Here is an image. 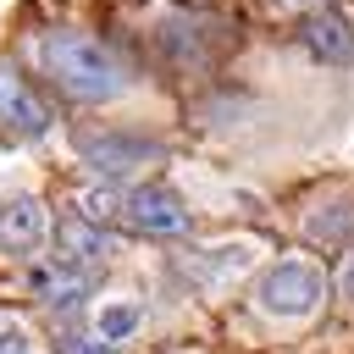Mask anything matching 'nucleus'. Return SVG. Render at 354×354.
<instances>
[{
  "mask_svg": "<svg viewBox=\"0 0 354 354\" xmlns=\"http://www.w3.org/2000/svg\"><path fill=\"white\" fill-rule=\"evenodd\" d=\"M304 50L321 66H354V22L337 11H315L304 22Z\"/></svg>",
  "mask_w": 354,
  "mask_h": 354,
  "instance_id": "nucleus-8",
  "label": "nucleus"
},
{
  "mask_svg": "<svg viewBox=\"0 0 354 354\" xmlns=\"http://www.w3.org/2000/svg\"><path fill=\"white\" fill-rule=\"evenodd\" d=\"M50 243V210H44V199H33V194H11L6 205H0V249L6 254H39Z\"/></svg>",
  "mask_w": 354,
  "mask_h": 354,
  "instance_id": "nucleus-6",
  "label": "nucleus"
},
{
  "mask_svg": "<svg viewBox=\"0 0 354 354\" xmlns=\"http://www.w3.org/2000/svg\"><path fill=\"white\" fill-rule=\"evenodd\" d=\"M0 354H33V337L17 321H6V315H0Z\"/></svg>",
  "mask_w": 354,
  "mask_h": 354,
  "instance_id": "nucleus-13",
  "label": "nucleus"
},
{
  "mask_svg": "<svg viewBox=\"0 0 354 354\" xmlns=\"http://www.w3.org/2000/svg\"><path fill=\"white\" fill-rule=\"evenodd\" d=\"M83 160H88V171H100L111 183H127L138 171L160 166L166 149L155 138H144V133H100V138H83Z\"/></svg>",
  "mask_w": 354,
  "mask_h": 354,
  "instance_id": "nucleus-3",
  "label": "nucleus"
},
{
  "mask_svg": "<svg viewBox=\"0 0 354 354\" xmlns=\"http://www.w3.org/2000/svg\"><path fill=\"white\" fill-rule=\"evenodd\" d=\"M138 326H144V304H133V299H111V304H100V315H94V332H100L105 343H127Z\"/></svg>",
  "mask_w": 354,
  "mask_h": 354,
  "instance_id": "nucleus-10",
  "label": "nucleus"
},
{
  "mask_svg": "<svg viewBox=\"0 0 354 354\" xmlns=\"http://www.w3.org/2000/svg\"><path fill=\"white\" fill-rule=\"evenodd\" d=\"M122 221L138 227V232H149V238H183L194 216H188V205H183L171 188L144 183V188H127V194H122Z\"/></svg>",
  "mask_w": 354,
  "mask_h": 354,
  "instance_id": "nucleus-5",
  "label": "nucleus"
},
{
  "mask_svg": "<svg viewBox=\"0 0 354 354\" xmlns=\"http://www.w3.org/2000/svg\"><path fill=\"white\" fill-rule=\"evenodd\" d=\"M50 243H55V260H66V266H83V271H100L105 266V254H111V238H105V227L100 221H88V216H66V221H55L50 227Z\"/></svg>",
  "mask_w": 354,
  "mask_h": 354,
  "instance_id": "nucleus-7",
  "label": "nucleus"
},
{
  "mask_svg": "<svg viewBox=\"0 0 354 354\" xmlns=\"http://www.w3.org/2000/svg\"><path fill=\"white\" fill-rule=\"evenodd\" d=\"M94 277H100V271H83V266L50 260V266H39V271H33V288L44 293V304H50V310H72V304H83V299H88Z\"/></svg>",
  "mask_w": 354,
  "mask_h": 354,
  "instance_id": "nucleus-9",
  "label": "nucleus"
},
{
  "mask_svg": "<svg viewBox=\"0 0 354 354\" xmlns=\"http://www.w3.org/2000/svg\"><path fill=\"white\" fill-rule=\"evenodd\" d=\"M343 293L354 299V254H348V266H343Z\"/></svg>",
  "mask_w": 354,
  "mask_h": 354,
  "instance_id": "nucleus-14",
  "label": "nucleus"
},
{
  "mask_svg": "<svg viewBox=\"0 0 354 354\" xmlns=\"http://www.w3.org/2000/svg\"><path fill=\"white\" fill-rule=\"evenodd\" d=\"M254 299H260L266 315L304 321V315L321 310V299H326V277H321V266H310V260H277V266L260 277Z\"/></svg>",
  "mask_w": 354,
  "mask_h": 354,
  "instance_id": "nucleus-2",
  "label": "nucleus"
},
{
  "mask_svg": "<svg viewBox=\"0 0 354 354\" xmlns=\"http://www.w3.org/2000/svg\"><path fill=\"white\" fill-rule=\"evenodd\" d=\"M0 122H6V133H17V138H44L50 122H55L50 100L22 77L17 61H0Z\"/></svg>",
  "mask_w": 354,
  "mask_h": 354,
  "instance_id": "nucleus-4",
  "label": "nucleus"
},
{
  "mask_svg": "<svg viewBox=\"0 0 354 354\" xmlns=\"http://www.w3.org/2000/svg\"><path fill=\"white\" fill-rule=\"evenodd\" d=\"M61 354H116V343H105L100 332H61Z\"/></svg>",
  "mask_w": 354,
  "mask_h": 354,
  "instance_id": "nucleus-12",
  "label": "nucleus"
},
{
  "mask_svg": "<svg viewBox=\"0 0 354 354\" xmlns=\"http://www.w3.org/2000/svg\"><path fill=\"white\" fill-rule=\"evenodd\" d=\"M282 6H321V0H282Z\"/></svg>",
  "mask_w": 354,
  "mask_h": 354,
  "instance_id": "nucleus-15",
  "label": "nucleus"
},
{
  "mask_svg": "<svg viewBox=\"0 0 354 354\" xmlns=\"http://www.w3.org/2000/svg\"><path fill=\"white\" fill-rule=\"evenodd\" d=\"M39 61H44V77L77 105H105L133 83L127 61L111 44H100L94 33H50L39 44Z\"/></svg>",
  "mask_w": 354,
  "mask_h": 354,
  "instance_id": "nucleus-1",
  "label": "nucleus"
},
{
  "mask_svg": "<svg viewBox=\"0 0 354 354\" xmlns=\"http://www.w3.org/2000/svg\"><path fill=\"white\" fill-rule=\"evenodd\" d=\"M310 238H321V243H343V238H354V199H348V205H326V210H315V216H310Z\"/></svg>",
  "mask_w": 354,
  "mask_h": 354,
  "instance_id": "nucleus-11",
  "label": "nucleus"
}]
</instances>
